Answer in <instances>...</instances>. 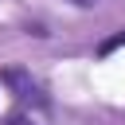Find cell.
I'll list each match as a JSON object with an SVG mask.
<instances>
[{"instance_id":"cell-1","label":"cell","mask_w":125,"mask_h":125,"mask_svg":"<svg viewBox=\"0 0 125 125\" xmlns=\"http://www.w3.org/2000/svg\"><path fill=\"white\" fill-rule=\"evenodd\" d=\"M0 82L20 98V102H31V105H47V98H43V90H39V82L23 70V66H4L0 70Z\"/></svg>"},{"instance_id":"cell-2","label":"cell","mask_w":125,"mask_h":125,"mask_svg":"<svg viewBox=\"0 0 125 125\" xmlns=\"http://www.w3.org/2000/svg\"><path fill=\"white\" fill-rule=\"evenodd\" d=\"M117 47H125V31L113 35V39H105V43H102V55H109V51H117Z\"/></svg>"},{"instance_id":"cell-3","label":"cell","mask_w":125,"mask_h":125,"mask_svg":"<svg viewBox=\"0 0 125 125\" xmlns=\"http://www.w3.org/2000/svg\"><path fill=\"white\" fill-rule=\"evenodd\" d=\"M4 125H31V121H27V117H20V113H12V117H8Z\"/></svg>"},{"instance_id":"cell-4","label":"cell","mask_w":125,"mask_h":125,"mask_svg":"<svg viewBox=\"0 0 125 125\" xmlns=\"http://www.w3.org/2000/svg\"><path fill=\"white\" fill-rule=\"evenodd\" d=\"M70 4H74V8H94L98 0H70Z\"/></svg>"}]
</instances>
